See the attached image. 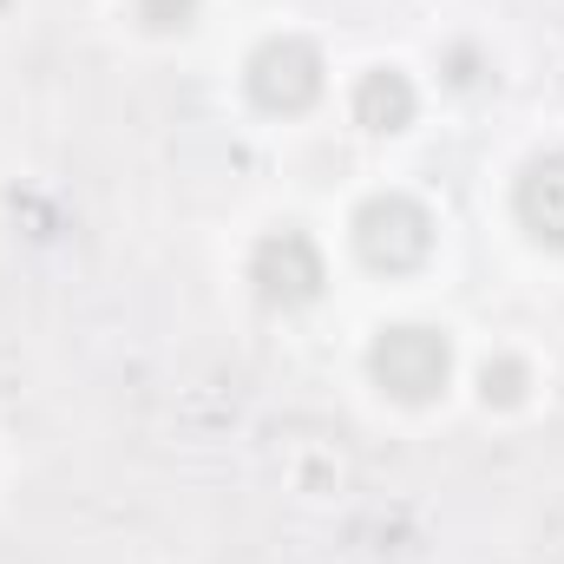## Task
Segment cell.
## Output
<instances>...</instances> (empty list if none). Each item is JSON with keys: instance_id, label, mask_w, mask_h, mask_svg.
Returning a JSON list of instances; mask_svg holds the SVG:
<instances>
[{"instance_id": "277c9868", "label": "cell", "mask_w": 564, "mask_h": 564, "mask_svg": "<svg viewBox=\"0 0 564 564\" xmlns=\"http://www.w3.org/2000/svg\"><path fill=\"white\" fill-rule=\"evenodd\" d=\"M250 282L270 308H302V302L322 295V250L308 243V230L282 224L250 250Z\"/></svg>"}, {"instance_id": "ba28073f", "label": "cell", "mask_w": 564, "mask_h": 564, "mask_svg": "<svg viewBox=\"0 0 564 564\" xmlns=\"http://www.w3.org/2000/svg\"><path fill=\"white\" fill-rule=\"evenodd\" d=\"M132 7H139V20L151 33H184L197 20V0H132Z\"/></svg>"}, {"instance_id": "5b68a950", "label": "cell", "mask_w": 564, "mask_h": 564, "mask_svg": "<svg viewBox=\"0 0 564 564\" xmlns=\"http://www.w3.org/2000/svg\"><path fill=\"white\" fill-rule=\"evenodd\" d=\"M512 210H519V224H525L539 243L564 250V151H545V158H532V164L519 171Z\"/></svg>"}, {"instance_id": "52a82bcc", "label": "cell", "mask_w": 564, "mask_h": 564, "mask_svg": "<svg viewBox=\"0 0 564 564\" xmlns=\"http://www.w3.org/2000/svg\"><path fill=\"white\" fill-rule=\"evenodd\" d=\"M479 394H486V408H519L525 401V361H512V355L486 361L479 368Z\"/></svg>"}, {"instance_id": "6da1fadb", "label": "cell", "mask_w": 564, "mask_h": 564, "mask_svg": "<svg viewBox=\"0 0 564 564\" xmlns=\"http://www.w3.org/2000/svg\"><path fill=\"white\" fill-rule=\"evenodd\" d=\"M355 257L381 276H408L433 257V217H426L414 197L401 191H381L355 210Z\"/></svg>"}, {"instance_id": "7a4b0ae2", "label": "cell", "mask_w": 564, "mask_h": 564, "mask_svg": "<svg viewBox=\"0 0 564 564\" xmlns=\"http://www.w3.org/2000/svg\"><path fill=\"white\" fill-rule=\"evenodd\" d=\"M368 368L375 381L394 394V401H433L453 375V348L440 328L426 322H401V328H381L375 348H368Z\"/></svg>"}, {"instance_id": "8992f818", "label": "cell", "mask_w": 564, "mask_h": 564, "mask_svg": "<svg viewBox=\"0 0 564 564\" xmlns=\"http://www.w3.org/2000/svg\"><path fill=\"white\" fill-rule=\"evenodd\" d=\"M414 112H421V93H414V79L401 66H375V73L355 79V126H368V132H408Z\"/></svg>"}, {"instance_id": "3957f363", "label": "cell", "mask_w": 564, "mask_h": 564, "mask_svg": "<svg viewBox=\"0 0 564 564\" xmlns=\"http://www.w3.org/2000/svg\"><path fill=\"white\" fill-rule=\"evenodd\" d=\"M243 86H250V99L263 112H282V119L289 112H308L322 99V53L308 40H295V33H276V40H263L250 53Z\"/></svg>"}]
</instances>
